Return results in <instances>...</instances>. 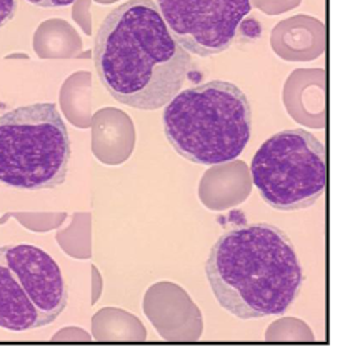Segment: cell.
I'll list each match as a JSON object with an SVG mask.
<instances>
[{"label":"cell","instance_id":"obj_9","mask_svg":"<svg viewBox=\"0 0 340 357\" xmlns=\"http://www.w3.org/2000/svg\"><path fill=\"white\" fill-rule=\"evenodd\" d=\"M27 2L33 3L36 7H44V8H55V7H65L74 3L75 0H27Z\"/></svg>","mask_w":340,"mask_h":357},{"label":"cell","instance_id":"obj_5","mask_svg":"<svg viewBox=\"0 0 340 357\" xmlns=\"http://www.w3.org/2000/svg\"><path fill=\"white\" fill-rule=\"evenodd\" d=\"M69 304V287L52 256L29 244L0 248V327L12 333L52 324Z\"/></svg>","mask_w":340,"mask_h":357},{"label":"cell","instance_id":"obj_1","mask_svg":"<svg viewBox=\"0 0 340 357\" xmlns=\"http://www.w3.org/2000/svg\"><path fill=\"white\" fill-rule=\"evenodd\" d=\"M93 62L105 91L140 110L165 107L192 67L190 52L169 31L154 0H129L105 17Z\"/></svg>","mask_w":340,"mask_h":357},{"label":"cell","instance_id":"obj_6","mask_svg":"<svg viewBox=\"0 0 340 357\" xmlns=\"http://www.w3.org/2000/svg\"><path fill=\"white\" fill-rule=\"evenodd\" d=\"M250 171L258 194L272 209H307L325 192V147L309 130H282L262 144Z\"/></svg>","mask_w":340,"mask_h":357},{"label":"cell","instance_id":"obj_3","mask_svg":"<svg viewBox=\"0 0 340 357\" xmlns=\"http://www.w3.org/2000/svg\"><path fill=\"white\" fill-rule=\"evenodd\" d=\"M164 134L180 157L199 165L237 159L252 132V107L235 84L210 80L180 91L165 105Z\"/></svg>","mask_w":340,"mask_h":357},{"label":"cell","instance_id":"obj_8","mask_svg":"<svg viewBox=\"0 0 340 357\" xmlns=\"http://www.w3.org/2000/svg\"><path fill=\"white\" fill-rule=\"evenodd\" d=\"M17 12V0H0V27L14 19Z\"/></svg>","mask_w":340,"mask_h":357},{"label":"cell","instance_id":"obj_2","mask_svg":"<svg viewBox=\"0 0 340 357\" xmlns=\"http://www.w3.org/2000/svg\"><path fill=\"white\" fill-rule=\"evenodd\" d=\"M206 274L217 303L244 321L284 316L305 279L291 237L269 222L240 224L222 234Z\"/></svg>","mask_w":340,"mask_h":357},{"label":"cell","instance_id":"obj_7","mask_svg":"<svg viewBox=\"0 0 340 357\" xmlns=\"http://www.w3.org/2000/svg\"><path fill=\"white\" fill-rule=\"evenodd\" d=\"M160 15L178 44L201 57L227 50L242 20L252 10L250 0H157Z\"/></svg>","mask_w":340,"mask_h":357},{"label":"cell","instance_id":"obj_4","mask_svg":"<svg viewBox=\"0 0 340 357\" xmlns=\"http://www.w3.org/2000/svg\"><path fill=\"white\" fill-rule=\"evenodd\" d=\"M72 146L54 104H31L0 116V182L49 190L65 184Z\"/></svg>","mask_w":340,"mask_h":357}]
</instances>
